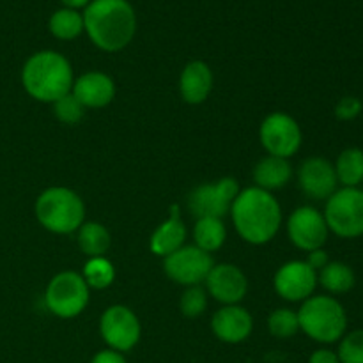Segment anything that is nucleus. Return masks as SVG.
Returning <instances> with one entry per match:
<instances>
[{
    "label": "nucleus",
    "instance_id": "1",
    "mask_svg": "<svg viewBox=\"0 0 363 363\" xmlns=\"http://www.w3.org/2000/svg\"><path fill=\"white\" fill-rule=\"evenodd\" d=\"M82 16L84 30L105 52L123 50L137 30V16L128 0H91Z\"/></svg>",
    "mask_w": 363,
    "mask_h": 363
},
{
    "label": "nucleus",
    "instance_id": "2",
    "mask_svg": "<svg viewBox=\"0 0 363 363\" xmlns=\"http://www.w3.org/2000/svg\"><path fill=\"white\" fill-rule=\"evenodd\" d=\"M234 227L247 243L264 245L275 238L282 222V209L269 191L247 188L240 191L230 208Z\"/></svg>",
    "mask_w": 363,
    "mask_h": 363
},
{
    "label": "nucleus",
    "instance_id": "3",
    "mask_svg": "<svg viewBox=\"0 0 363 363\" xmlns=\"http://www.w3.org/2000/svg\"><path fill=\"white\" fill-rule=\"evenodd\" d=\"M21 84L38 101L55 103L73 89V69L66 57L52 50H45L34 53L25 62Z\"/></svg>",
    "mask_w": 363,
    "mask_h": 363
},
{
    "label": "nucleus",
    "instance_id": "4",
    "mask_svg": "<svg viewBox=\"0 0 363 363\" xmlns=\"http://www.w3.org/2000/svg\"><path fill=\"white\" fill-rule=\"evenodd\" d=\"M35 216L50 233L69 234L84 223L85 206L73 190L53 186L43 191L35 201Z\"/></svg>",
    "mask_w": 363,
    "mask_h": 363
},
{
    "label": "nucleus",
    "instance_id": "5",
    "mask_svg": "<svg viewBox=\"0 0 363 363\" xmlns=\"http://www.w3.org/2000/svg\"><path fill=\"white\" fill-rule=\"evenodd\" d=\"M300 330L321 344H332L342 339L347 326V315L342 305L330 296H311L298 312Z\"/></svg>",
    "mask_w": 363,
    "mask_h": 363
},
{
    "label": "nucleus",
    "instance_id": "6",
    "mask_svg": "<svg viewBox=\"0 0 363 363\" xmlns=\"http://www.w3.org/2000/svg\"><path fill=\"white\" fill-rule=\"evenodd\" d=\"M325 220L328 230L340 238H358L363 234V191L342 188L326 202Z\"/></svg>",
    "mask_w": 363,
    "mask_h": 363
},
{
    "label": "nucleus",
    "instance_id": "7",
    "mask_svg": "<svg viewBox=\"0 0 363 363\" xmlns=\"http://www.w3.org/2000/svg\"><path fill=\"white\" fill-rule=\"evenodd\" d=\"M45 300L48 311L59 318H77L89 303V286L78 273L62 272L50 280Z\"/></svg>",
    "mask_w": 363,
    "mask_h": 363
},
{
    "label": "nucleus",
    "instance_id": "8",
    "mask_svg": "<svg viewBox=\"0 0 363 363\" xmlns=\"http://www.w3.org/2000/svg\"><path fill=\"white\" fill-rule=\"evenodd\" d=\"M240 194V186L233 177H223L216 183H206L195 188L188 197V208L191 215L199 218L222 220L234 204Z\"/></svg>",
    "mask_w": 363,
    "mask_h": 363
},
{
    "label": "nucleus",
    "instance_id": "9",
    "mask_svg": "<svg viewBox=\"0 0 363 363\" xmlns=\"http://www.w3.org/2000/svg\"><path fill=\"white\" fill-rule=\"evenodd\" d=\"M99 332L110 350L117 351V353H126L138 344L142 328L133 311L124 305H113L103 312L101 321H99Z\"/></svg>",
    "mask_w": 363,
    "mask_h": 363
},
{
    "label": "nucleus",
    "instance_id": "10",
    "mask_svg": "<svg viewBox=\"0 0 363 363\" xmlns=\"http://www.w3.org/2000/svg\"><path fill=\"white\" fill-rule=\"evenodd\" d=\"M261 144L272 156L289 158L300 149L301 130L296 121L284 112H275L266 117L259 130Z\"/></svg>",
    "mask_w": 363,
    "mask_h": 363
},
{
    "label": "nucleus",
    "instance_id": "11",
    "mask_svg": "<svg viewBox=\"0 0 363 363\" xmlns=\"http://www.w3.org/2000/svg\"><path fill=\"white\" fill-rule=\"evenodd\" d=\"M213 259L208 252L199 247H181L174 254L167 255L163 269L174 282L181 286H199L206 282L213 268Z\"/></svg>",
    "mask_w": 363,
    "mask_h": 363
},
{
    "label": "nucleus",
    "instance_id": "12",
    "mask_svg": "<svg viewBox=\"0 0 363 363\" xmlns=\"http://www.w3.org/2000/svg\"><path fill=\"white\" fill-rule=\"evenodd\" d=\"M287 233H289V240L294 247L305 252H314L326 243L328 225H326L325 216L318 209L303 206L289 216Z\"/></svg>",
    "mask_w": 363,
    "mask_h": 363
},
{
    "label": "nucleus",
    "instance_id": "13",
    "mask_svg": "<svg viewBox=\"0 0 363 363\" xmlns=\"http://www.w3.org/2000/svg\"><path fill=\"white\" fill-rule=\"evenodd\" d=\"M315 284L318 273L305 261L286 262L273 280L277 294L287 301H305L314 293Z\"/></svg>",
    "mask_w": 363,
    "mask_h": 363
},
{
    "label": "nucleus",
    "instance_id": "14",
    "mask_svg": "<svg viewBox=\"0 0 363 363\" xmlns=\"http://www.w3.org/2000/svg\"><path fill=\"white\" fill-rule=\"evenodd\" d=\"M300 188L307 197L323 201L330 199L337 191L335 167L325 158H308L298 170Z\"/></svg>",
    "mask_w": 363,
    "mask_h": 363
},
{
    "label": "nucleus",
    "instance_id": "15",
    "mask_svg": "<svg viewBox=\"0 0 363 363\" xmlns=\"http://www.w3.org/2000/svg\"><path fill=\"white\" fill-rule=\"evenodd\" d=\"M209 294L223 305H238L245 298L248 282L245 273L234 264H216L206 279Z\"/></svg>",
    "mask_w": 363,
    "mask_h": 363
},
{
    "label": "nucleus",
    "instance_id": "16",
    "mask_svg": "<svg viewBox=\"0 0 363 363\" xmlns=\"http://www.w3.org/2000/svg\"><path fill=\"white\" fill-rule=\"evenodd\" d=\"M211 328L222 342L240 344L247 340L254 330V319L243 307L225 305L213 315Z\"/></svg>",
    "mask_w": 363,
    "mask_h": 363
},
{
    "label": "nucleus",
    "instance_id": "17",
    "mask_svg": "<svg viewBox=\"0 0 363 363\" xmlns=\"http://www.w3.org/2000/svg\"><path fill=\"white\" fill-rule=\"evenodd\" d=\"M71 94L82 103L84 108H103L116 96V84L108 74L91 71L73 82Z\"/></svg>",
    "mask_w": 363,
    "mask_h": 363
},
{
    "label": "nucleus",
    "instance_id": "18",
    "mask_svg": "<svg viewBox=\"0 0 363 363\" xmlns=\"http://www.w3.org/2000/svg\"><path fill=\"white\" fill-rule=\"evenodd\" d=\"M213 89V73L202 60H191L181 73L179 91L181 96L190 105L206 101Z\"/></svg>",
    "mask_w": 363,
    "mask_h": 363
},
{
    "label": "nucleus",
    "instance_id": "19",
    "mask_svg": "<svg viewBox=\"0 0 363 363\" xmlns=\"http://www.w3.org/2000/svg\"><path fill=\"white\" fill-rule=\"evenodd\" d=\"M184 240H186V229H184L183 222H181L179 208H177V206H172L170 218L167 220V222H163L162 225L152 233L151 250L152 254L165 259L167 255L179 250V248L183 247Z\"/></svg>",
    "mask_w": 363,
    "mask_h": 363
},
{
    "label": "nucleus",
    "instance_id": "20",
    "mask_svg": "<svg viewBox=\"0 0 363 363\" xmlns=\"http://www.w3.org/2000/svg\"><path fill=\"white\" fill-rule=\"evenodd\" d=\"M291 176H293V169H291L289 162L286 158H279V156L272 155L262 158L254 169L255 184H257V188L266 191L284 188L289 183Z\"/></svg>",
    "mask_w": 363,
    "mask_h": 363
},
{
    "label": "nucleus",
    "instance_id": "21",
    "mask_svg": "<svg viewBox=\"0 0 363 363\" xmlns=\"http://www.w3.org/2000/svg\"><path fill=\"white\" fill-rule=\"evenodd\" d=\"M112 238L105 225L98 222L82 223L78 229V247L89 257H103L110 248Z\"/></svg>",
    "mask_w": 363,
    "mask_h": 363
},
{
    "label": "nucleus",
    "instance_id": "22",
    "mask_svg": "<svg viewBox=\"0 0 363 363\" xmlns=\"http://www.w3.org/2000/svg\"><path fill=\"white\" fill-rule=\"evenodd\" d=\"M337 181L344 188H357L363 181V151L360 149H346L340 152L335 165Z\"/></svg>",
    "mask_w": 363,
    "mask_h": 363
},
{
    "label": "nucleus",
    "instance_id": "23",
    "mask_svg": "<svg viewBox=\"0 0 363 363\" xmlns=\"http://www.w3.org/2000/svg\"><path fill=\"white\" fill-rule=\"evenodd\" d=\"M48 28L55 38L69 41V39L78 38L84 30V16L77 9L62 7L50 16Z\"/></svg>",
    "mask_w": 363,
    "mask_h": 363
},
{
    "label": "nucleus",
    "instance_id": "24",
    "mask_svg": "<svg viewBox=\"0 0 363 363\" xmlns=\"http://www.w3.org/2000/svg\"><path fill=\"white\" fill-rule=\"evenodd\" d=\"M225 225L220 218H199L195 225V247L204 252H215L225 241Z\"/></svg>",
    "mask_w": 363,
    "mask_h": 363
},
{
    "label": "nucleus",
    "instance_id": "25",
    "mask_svg": "<svg viewBox=\"0 0 363 363\" xmlns=\"http://www.w3.org/2000/svg\"><path fill=\"white\" fill-rule=\"evenodd\" d=\"M319 282L330 293H347L354 286V273L344 262H328L319 273Z\"/></svg>",
    "mask_w": 363,
    "mask_h": 363
},
{
    "label": "nucleus",
    "instance_id": "26",
    "mask_svg": "<svg viewBox=\"0 0 363 363\" xmlns=\"http://www.w3.org/2000/svg\"><path fill=\"white\" fill-rule=\"evenodd\" d=\"M84 280L92 289H106L116 279L113 264L105 257H91L84 268Z\"/></svg>",
    "mask_w": 363,
    "mask_h": 363
},
{
    "label": "nucleus",
    "instance_id": "27",
    "mask_svg": "<svg viewBox=\"0 0 363 363\" xmlns=\"http://www.w3.org/2000/svg\"><path fill=\"white\" fill-rule=\"evenodd\" d=\"M268 328L277 339H289V337L296 335L300 330L298 312H293L291 308H277L269 314Z\"/></svg>",
    "mask_w": 363,
    "mask_h": 363
},
{
    "label": "nucleus",
    "instance_id": "28",
    "mask_svg": "<svg viewBox=\"0 0 363 363\" xmlns=\"http://www.w3.org/2000/svg\"><path fill=\"white\" fill-rule=\"evenodd\" d=\"M84 110L85 108L82 106V103L71 92L53 103V112H55L57 119L60 123L67 124V126H73V124L80 123L82 117H84Z\"/></svg>",
    "mask_w": 363,
    "mask_h": 363
},
{
    "label": "nucleus",
    "instance_id": "29",
    "mask_svg": "<svg viewBox=\"0 0 363 363\" xmlns=\"http://www.w3.org/2000/svg\"><path fill=\"white\" fill-rule=\"evenodd\" d=\"M179 307L186 318H199V315H202L206 307H208L206 291L201 286H190L184 291L183 296H181Z\"/></svg>",
    "mask_w": 363,
    "mask_h": 363
},
{
    "label": "nucleus",
    "instance_id": "30",
    "mask_svg": "<svg viewBox=\"0 0 363 363\" xmlns=\"http://www.w3.org/2000/svg\"><path fill=\"white\" fill-rule=\"evenodd\" d=\"M340 363H363V330L347 333L339 346Z\"/></svg>",
    "mask_w": 363,
    "mask_h": 363
},
{
    "label": "nucleus",
    "instance_id": "31",
    "mask_svg": "<svg viewBox=\"0 0 363 363\" xmlns=\"http://www.w3.org/2000/svg\"><path fill=\"white\" fill-rule=\"evenodd\" d=\"M362 112V103L360 99L353 98V96H346V98L340 99L335 106V116L340 121H351L357 116H360Z\"/></svg>",
    "mask_w": 363,
    "mask_h": 363
},
{
    "label": "nucleus",
    "instance_id": "32",
    "mask_svg": "<svg viewBox=\"0 0 363 363\" xmlns=\"http://www.w3.org/2000/svg\"><path fill=\"white\" fill-rule=\"evenodd\" d=\"M91 363H126L124 357L121 353L113 350H105L99 351L94 358H92Z\"/></svg>",
    "mask_w": 363,
    "mask_h": 363
},
{
    "label": "nucleus",
    "instance_id": "33",
    "mask_svg": "<svg viewBox=\"0 0 363 363\" xmlns=\"http://www.w3.org/2000/svg\"><path fill=\"white\" fill-rule=\"evenodd\" d=\"M305 262H307L312 269H323L330 261H328V255H326V252H323L321 248H319V250L308 252V259Z\"/></svg>",
    "mask_w": 363,
    "mask_h": 363
},
{
    "label": "nucleus",
    "instance_id": "34",
    "mask_svg": "<svg viewBox=\"0 0 363 363\" xmlns=\"http://www.w3.org/2000/svg\"><path fill=\"white\" fill-rule=\"evenodd\" d=\"M308 363H340V360H339V357H337V353H333V351L318 350L312 353Z\"/></svg>",
    "mask_w": 363,
    "mask_h": 363
},
{
    "label": "nucleus",
    "instance_id": "35",
    "mask_svg": "<svg viewBox=\"0 0 363 363\" xmlns=\"http://www.w3.org/2000/svg\"><path fill=\"white\" fill-rule=\"evenodd\" d=\"M91 0H62V4L69 9H78V7H87Z\"/></svg>",
    "mask_w": 363,
    "mask_h": 363
}]
</instances>
